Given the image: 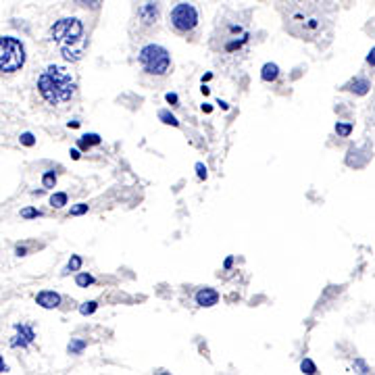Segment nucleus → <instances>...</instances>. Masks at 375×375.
<instances>
[{"label":"nucleus","instance_id":"24","mask_svg":"<svg viewBox=\"0 0 375 375\" xmlns=\"http://www.w3.org/2000/svg\"><path fill=\"white\" fill-rule=\"evenodd\" d=\"M300 369H302L304 374H315V372H317V367H315V363H313V361H302Z\"/></svg>","mask_w":375,"mask_h":375},{"label":"nucleus","instance_id":"16","mask_svg":"<svg viewBox=\"0 0 375 375\" xmlns=\"http://www.w3.org/2000/svg\"><path fill=\"white\" fill-rule=\"evenodd\" d=\"M96 144H101V138L96 133H86L82 138V146H96Z\"/></svg>","mask_w":375,"mask_h":375},{"label":"nucleus","instance_id":"30","mask_svg":"<svg viewBox=\"0 0 375 375\" xmlns=\"http://www.w3.org/2000/svg\"><path fill=\"white\" fill-rule=\"evenodd\" d=\"M8 372V367H6V363H4V359L0 357V374H6Z\"/></svg>","mask_w":375,"mask_h":375},{"label":"nucleus","instance_id":"6","mask_svg":"<svg viewBox=\"0 0 375 375\" xmlns=\"http://www.w3.org/2000/svg\"><path fill=\"white\" fill-rule=\"evenodd\" d=\"M142 67L146 73L150 75H165L171 67V57H169V50L159 46V44H148L140 50L138 54Z\"/></svg>","mask_w":375,"mask_h":375},{"label":"nucleus","instance_id":"23","mask_svg":"<svg viewBox=\"0 0 375 375\" xmlns=\"http://www.w3.org/2000/svg\"><path fill=\"white\" fill-rule=\"evenodd\" d=\"M336 131H338L340 135H344V138H346V135H351V131H353V125L351 124H338L336 125Z\"/></svg>","mask_w":375,"mask_h":375},{"label":"nucleus","instance_id":"4","mask_svg":"<svg viewBox=\"0 0 375 375\" xmlns=\"http://www.w3.org/2000/svg\"><path fill=\"white\" fill-rule=\"evenodd\" d=\"M52 42L59 46L65 59L69 61H80L84 52V25L80 19H61L52 27Z\"/></svg>","mask_w":375,"mask_h":375},{"label":"nucleus","instance_id":"5","mask_svg":"<svg viewBox=\"0 0 375 375\" xmlns=\"http://www.w3.org/2000/svg\"><path fill=\"white\" fill-rule=\"evenodd\" d=\"M25 63V46L13 36L0 38V73H15Z\"/></svg>","mask_w":375,"mask_h":375},{"label":"nucleus","instance_id":"13","mask_svg":"<svg viewBox=\"0 0 375 375\" xmlns=\"http://www.w3.org/2000/svg\"><path fill=\"white\" fill-rule=\"evenodd\" d=\"M277 75H279V67H277L275 63H267V65L263 67V71H260V78H263L265 82H275Z\"/></svg>","mask_w":375,"mask_h":375},{"label":"nucleus","instance_id":"28","mask_svg":"<svg viewBox=\"0 0 375 375\" xmlns=\"http://www.w3.org/2000/svg\"><path fill=\"white\" fill-rule=\"evenodd\" d=\"M196 171H198V177H200V179L207 177V167H205L203 163H196Z\"/></svg>","mask_w":375,"mask_h":375},{"label":"nucleus","instance_id":"27","mask_svg":"<svg viewBox=\"0 0 375 375\" xmlns=\"http://www.w3.org/2000/svg\"><path fill=\"white\" fill-rule=\"evenodd\" d=\"M21 217L31 219V217H40V213H38L36 209H25V211H21Z\"/></svg>","mask_w":375,"mask_h":375},{"label":"nucleus","instance_id":"25","mask_svg":"<svg viewBox=\"0 0 375 375\" xmlns=\"http://www.w3.org/2000/svg\"><path fill=\"white\" fill-rule=\"evenodd\" d=\"M19 140H21V144H25V146H34V142H36V140H34V133H29V131H25Z\"/></svg>","mask_w":375,"mask_h":375},{"label":"nucleus","instance_id":"26","mask_svg":"<svg viewBox=\"0 0 375 375\" xmlns=\"http://www.w3.org/2000/svg\"><path fill=\"white\" fill-rule=\"evenodd\" d=\"M84 213H88V205H78L71 209V215H84Z\"/></svg>","mask_w":375,"mask_h":375},{"label":"nucleus","instance_id":"29","mask_svg":"<svg viewBox=\"0 0 375 375\" xmlns=\"http://www.w3.org/2000/svg\"><path fill=\"white\" fill-rule=\"evenodd\" d=\"M165 98H167V103H171V105H177V94H171V92H169Z\"/></svg>","mask_w":375,"mask_h":375},{"label":"nucleus","instance_id":"1","mask_svg":"<svg viewBox=\"0 0 375 375\" xmlns=\"http://www.w3.org/2000/svg\"><path fill=\"white\" fill-rule=\"evenodd\" d=\"M284 29L304 42H321L332 36L334 4L330 0H279Z\"/></svg>","mask_w":375,"mask_h":375},{"label":"nucleus","instance_id":"22","mask_svg":"<svg viewBox=\"0 0 375 375\" xmlns=\"http://www.w3.org/2000/svg\"><path fill=\"white\" fill-rule=\"evenodd\" d=\"M80 267H82V258H80V256H73V258L69 260V265H67L65 273H69V271H78Z\"/></svg>","mask_w":375,"mask_h":375},{"label":"nucleus","instance_id":"8","mask_svg":"<svg viewBox=\"0 0 375 375\" xmlns=\"http://www.w3.org/2000/svg\"><path fill=\"white\" fill-rule=\"evenodd\" d=\"M159 15H161V10H159V2L156 0L142 2L138 6V23H140V27H144V29L154 27L156 21H159Z\"/></svg>","mask_w":375,"mask_h":375},{"label":"nucleus","instance_id":"9","mask_svg":"<svg viewBox=\"0 0 375 375\" xmlns=\"http://www.w3.org/2000/svg\"><path fill=\"white\" fill-rule=\"evenodd\" d=\"M17 330V336H15V340L10 342V346L13 348H25L27 344H31L34 342V338H36V334H34V330L29 328V325H17L15 328Z\"/></svg>","mask_w":375,"mask_h":375},{"label":"nucleus","instance_id":"15","mask_svg":"<svg viewBox=\"0 0 375 375\" xmlns=\"http://www.w3.org/2000/svg\"><path fill=\"white\" fill-rule=\"evenodd\" d=\"M75 2L84 8H90V10H98L101 4H103V0H75Z\"/></svg>","mask_w":375,"mask_h":375},{"label":"nucleus","instance_id":"18","mask_svg":"<svg viewBox=\"0 0 375 375\" xmlns=\"http://www.w3.org/2000/svg\"><path fill=\"white\" fill-rule=\"evenodd\" d=\"M96 309H98V304H96L94 300H90V302H84V304L80 307V313H82V315H92Z\"/></svg>","mask_w":375,"mask_h":375},{"label":"nucleus","instance_id":"2","mask_svg":"<svg viewBox=\"0 0 375 375\" xmlns=\"http://www.w3.org/2000/svg\"><path fill=\"white\" fill-rule=\"evenodd\" d=\"M38 90L48 105H65L75 94V80L69 69L61 65H50L38 78Z\"/></svg>","mask_w":375,"mask_h":375},{"label":"nucleus","instance_id":"3","mask_svg":"<svg viewBox=\"0 0 375 375\" xmlns=\"http://www.w3.org/2000/svg\"><path fill=\"white\" fill-rule=\"evenodd\" d=\"M242 15H232L230 19L228 17L219 19V27L215 34V46L219 48V52L238 54L249 44V21H242Z\"/></svg>","mask_w":375,"mask_h":375},{"label":"nucleus","instance_id":"10","mask_svg":"<svg viewBox=\"0 0 375 375\" xmlns=\"http://www.w3.org/2000/svg\"><path fill=\"white\" fill-rule=\"evenodd\" d=\"M36 302L42 307V309H57L61 304V296L52 290H42L38 296H36Z\"/></svg>","mask_w":375,"mask_h":375},{"label":"nucleus","instance_id":"7","mask_svg":"<svg viewBox=\"0 0 375 375\" xmlns=\"http://www.w3.org/2000/svg\"><path fill=\"white\" fill-rule=\"evenodd\" d=\"M169 21H171V25H173L175 31H179V34H190V31H194L196 25H198V10H196V6L190 4V2H179V4L173 6V10H171V15H169Z\"/></svg>","mask_w":375,"mask_h":375},{"label":"nucleus","instance_id":"14","mask_svg":"<svg viewBox=\"0 0 375 375\" xmlns=\"http://www.w3.org/2000/svg\"><path fill=\"white\" fill-rule=\"evenodd\" d=\"M75 281H78V286H82V288H88V286H92L96 279H94L90 273H80V275L75 277Z\"/></svg>","mask_w":375,"mask_h":375},{"label":"nucleus","instance_id":"21","mask_svg":"<svg viewBox=\"0 0 375 375\" xmlns=\"http://www.w3.org/2000/svg\"><path fill=\"white\" fill-rule=\"evenodd\" d=\"M84 346H86V342H84V340H75V342H71V344H69V353H71V355H78V353H82V351H84Z\"/></svg>","mask_w":375,"mask_h":375},{"label":"nucleus","instance_id":"12","mask_svg":"<svg viewBox=\"0 0 375 375\" xmlns=\"http://www.w3.org/2000/svg\"><path fill=\"white\" fill-rule=\"evenodd\" d=\"M369 88H372V84H369V80H367V78H357V80H353V82L346 86V90H351V92L359 94V96L367 94V92H369Z\"/></svg>","mask_w":375,"mask_h":375},{"label":"nucleus","instance_id":"20","mask_svg":"<svg viewBox=\"0 0 375 375\" xmlns=\"http://www.w3.org/2000/svg\"><path fill=\"white\" fill-rule=\"evenodd\" d=\"M42 182H44V186H46V188H52V186L57 184V175H54V171H48V173H44Z\"/></svg>","mask_w":375,"mask_h":375},{"label":"nucleus","instance_id":"17","mask_svg":"<svg viewBox=\"0 0 375 375\" xmlns=\"http://www.w3.org/2000/svg\"><path fill=\"white\" fill-rule=\"evenodd\" d=\"M50 205H52V207H57V209L65 207V205H67V194H52Z\"/></svg>","mask_w":375,"mask_h":375},{"label":"nucleus","instance_id":"11","mask_svg":"<svg viewBox=\"0 0 375 375\" xmlns=\"http://www.w3.org/2000/svg\"><path fill=\"white\" fill-rule=\"evenodd\" d=\"M196 302H198L200 307H213V304L219 302V294H217V290H213V288H203V290H198V294H196Z\"/></svg>","mask_w":375,"mask_h":375},{"label":"nucleus","instance_id":"19","mask_svg":"<svg viewBox=\"0 0 375 375\" xmlns=\"http://www.w3.org/2000/svg\"><path fill=\"white\" fill-rule=\"evenodd\" d=\"M159 117H161V119H163L167 125H173V127H177V125H179V122H177V119H175L169 111H161V113H159Z\"/></svg>","mask_w":375,"mask_h":375}]
</instances>
